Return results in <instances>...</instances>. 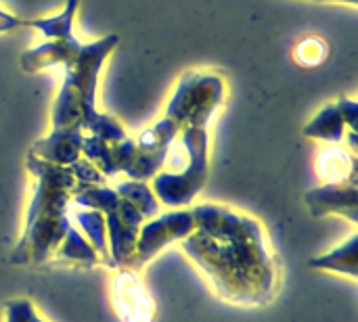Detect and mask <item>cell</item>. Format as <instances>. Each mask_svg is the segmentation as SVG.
Instances as JSON below:
<instances>
[{"instance_id": "20", "label": "cell", "mask_w": 358, "mask_h": 322, "mask_svg": "<svg viewBox=\"0 0 358 322\" xmlns=\"http://www.w3.org/2000/svg\"><path fill=\"white\" fill-rule=\"evenodd\" d=\"M82 157L88 159L103 176H115L120 174L113 161V153H111V145L99 136H84L82 140Z\"/></svg>"}, {"instance_id": "18", "label": "cell", "mask_w": 358, "mask_h": 322, "mask_svg": "<svg viewBox=\"0 0 358 322\" xmlns=\"http://www.w3.org/2000/svg\"><path fill=\"white\" fill-rule=\"evenodd\" d=\"M78 6H80V0H65V6L59 15L44 17V19H27V25L38 29L46 40L69 38L73 36V19H76Z\"/></svg>"}, {"instance_id": "29", "label": "cell", "mask_w": 358, "mask_h": 322, "mask_svg": "<svg viewBox=\"0 0 358 322\" xmlns=\"http://www.w3.org/2000/svg\"><path fill=\"white\" fill-rule=\"evenodd\" d=\"M40 322H42V321H40Z\"/></svg>"}, {"instance_id": "10", "label": "cell", "mask_w": 358, "mask_h": 322, "mask_svg": "<svg viewBox=\"0 0 358 322\" xmlns=\"http://www.w3.org/2000/svg\"><path fill=\"white\" fill-rule=\"evenodd\" d=\"M358 191L350 182H327L306 193V205L315 218L338 214L346 216L352 224L358 222Z\"/></svg>"}, {"instance_id": "26", "label": "cell", "mask_w": 358, "mask_h": 322, "mask_svg": "<svg viewBox=\"0 0 358 322\" xmlns=\"http://www.w3.org/2000/svg\"><path fill=\"white\" fill-rule=\"evenodd\" d=\"M338 109H340V113H342V117H344V124H346V128L350 130V132H358V103L357 101H352V98H340L338 103Z\"/></svg>"}, {"instance_id": "7", "label": "cell", "mask_w": 358, "mask_h": 322, "mask_svg": "<svg viewBox=\"0 0 358 322\" xmlns=\"http://www.w3.org/2000/svg\"><path fill=\"white\" fill-rule=\"evenodd\" d=\"M193 230H195V218L193 212L189 210L168 212L164 216L151 218V222L141 226L136 249H134V264L149 262L166 245L187 239Z\"/></svg>"}, {"instance_id": "23", "label": "cell", "mask_w": 358, "mask_h": 322, "mask_svg": "<svg viewBox=\"0 0 358 322\" xmlns=\"http://www.w3.org/2000/svg\"><path fill=\"white\" fill-rule=\"evenodd\" d=\"M69 170H71V174H73V178H76L78 184H103L105 182L103 174L88 159H84V157L76 159L69 166Z\"/></svg>"}, {"instance_id": "2", "label": "cell", "mask_w": 358, "mask_h": 322, "mask_svg": "<svg viewBox=\"0 0 358 322\" xmlns=\"http://www.w3.org/2000/svg\"><path fill=\"white\" fill-rule=\"evenodd\" d=\"M120 36L109 34L94 42L82 44L80 52L65 65V80L52 105V130L78 126L82 132L115 145L126 136L124 126L96 111V86L107 57L115 50Z\"/></svg>"}, {"instance_id": "14", "label": "cell", "mask_w": 358, "mask_h": 322, "mask_svg": "<svg viewBox=\"0 0 358 322\" xmlns=\"http://www.w3.org/2000/svg\"><path fill=\"white\" fill-rule=\"evenodd\" d=\"M310 268L315 270H331L338 275H348L350 279L358 277V235H350V239L346 243H342L340 247H336L334 251L321 256V258H313L308 262Z\"/></svg>"}, {"instance_id": "4", "label": "cell", "mask_w": 358, "mask_h": 322, "mask_svg": "<svg viewBox=\"0 0 358 322\" xmlns=\"http://www.w3.org/2000/svg\"><path fill=\"white\" fill-rule=\"evenodd\" d=\"M224 101V82L214 73L189 71L180 78L174 96L168 103L166 115L178 126H208L216 109Z\"/></svg>"}, {"instance_id": "12", "label": "cell", "mask_w": 358, "mask_h": 322, "mask_svg": "<svg viewBox=\"0 0 358 322\" xmlns=\"http://www.w3.org/2000/svg\"><path fill=\"white\" fill-rule=\"evenodd\" d=\"M84 42H80L76 36L69 38H55V40H46L36 48H29L25 52H21L19 61H21V69L27 73H38L42 69L48 67H65L82 48Z\"/></svg>"}, {"instance_id": "13", "label": "cell", "mask_w": 358, "mask_h": 322, "mask_svg": "<svg viewBox=\"0 0 358 322\" xmlns=\"http://www.w3.org/2000/svg\"><path fill=\"white\" fill-rule=\"evenodd\" d=\"M346 130L348 128L344 124V117H342L338 105L329 103L304 126V136L321 140V142L338 145V142L346 140Z\"/></svg>"}, {"instance_id": "25", "label": "cell", "mask_w": 358, "mask_h": 322, "mask_svg": "<svg viewBox=\"0 0 358 322\" xmlns=\"http://www.w3.org/2000/svg\"><path fill=\"white\" fill-rule=\"evenodd\" d=\"M6 322H40L31 302L13 300L6 304Z\"/></svg>"}, {"instance_id": "16", "label": "cell", "mask_w": 358, "mask_h": 322, "mask_svg": "<svg viewBox=\"0 0 358 322\" xmlns=\"http://www.w3.org/2000/svg\"><path fill=\"white\" fill-rule=\"evenodd\" d=\"M71 199L76 205L84 207V210H94L101 214H111L115 212V207L120 205V195L103 184H78L73 186Z\"/></svg>"}, {"instance_id": "24", "label": "cell", "mask_w": 358, "mask_h": 322, "mask_svg": "<svg viewBox=\"0 0 358 322\" xmlns=\"http://www.w3.org/2000/svg\"><path fill=\"white\" fill-rule=\"evenodd\" d=\"M111 153H113V161H115L117 172L126 174V170L132 166V161L136 157V142L130 138H124V140L111 145Z\"/></svg>"}, {"instance_id": "9", "label": "cell", "mask_w": 358, "mask_h": 322, "mask_svg": "<svg viewBox=\"0 0 358 322\" xmlns=\"http://www.w3.org/2000/svg\"><path fill=\"white\" fill-rule=\"evenodd\" d=\"M113 306L122 322H153L155 304L143 281L128 268H122L113 281Z\"/></svg>"}, {"instance_id": "3", "label": "cell", "mask_w": 358, "mask_h": 322, "mask_svg": "<svg viewBox=\"0 0 358 322\" xmlns=\"http://www.w3.org/2000/svg\"><path fill=\"white\" fill-rule=\"evenodd\" d=\"M176 140L182 149L180 161L174 170H162L151 178L157 201L168 207L189 205L208 180V126L185 124Z\"/></svg>"}, {"instance_id": "1", "label": "cell", "mask_w": 358, "mask_h": 322, "mask_svg": "<svg viewBox=\"0 0 358 322\" xmlns=\"http://www.w3.org/2000/svg\"><path fill=\"white\" fill-rule=\"evenodd\" d=\"M195 230L182 249L212 279L220 298L235 304H262L275 289V264L262 226L216 203L191 210Z\"/></svg>"}, {"instance_id": "8", "label": "cell", "mask_w": 358, "mask_h": 322, "mask_svg": "<svg viewBox=\"0 0 358 322\" xmlns=\"http://www.w3.org/2000/svg\"><path fill=\"white\" fill-rule=\"evenodd\" d=\"M143 222L145 218L141 216V212L124 199H120L115 212L105 216L109 233V256L113 260V266H134V249Z\"/></svg>"}, {"instance_id": "27", "label": "cell", "mask_w": 358, "mask_h": 322, "mask_svg": "<svg viewBox=\"0 0 358 322\" xmlns=\"http://www.w3.org/2000/svg\"><path fill=\"white\" fill-rule=\"evenodd\" d=\"M25 25H27V19H21V17L0 8V31H13V29L25 27Z\"/></svg>"}, {"instance_id": "11", "label": "cell", "mask_w": 358, "mask_h": 322, "mask_svg": "<svg viewBox=\"0 0 358 322\" xmlns=\"http://www.w3.org/2000/svg\"><path fill=\"white\" fill-rule=\"evenodd\" d=\"M82 140H84L82 128L78 126L61 128L36 140L29 153L55 166H71L76 159L82 157Z\"/></svg>"}, {"instance_id": "21", "label": "cell", "mask_w": 358, "mask_h": 322, "mask_svg": "<svg viewBox=\"0 0 358 322\" xmlns=\"http://www.w3.org/2000/svg\"><path fill=\"white\" fill-rule=\"evenodd\" d=\"M59 258L63 260H69V262H82V264H96L99 262V256L96 251L92 249V245L84 239V235L80 230H76L73 226L67 230L65 239L61 241L59 249L55 251Z\"/></svg>"}, {"instance_id": "6", "label": "cell", "mask_w": 358, "mask_h": 322, "mask_svg": "<svg viewBox=\"0 0 358 322\" xmlns=\"http://www.w3.org/2000/svg\"><path fill=\"white\" fill-rule=\"evenodd\" d=\"M69 228V216H40L31 220L29 224H25V233L10 256L13 264L44 262L59 249Z\"/></svg>"}, {"instance_id": "22", "label": "cell", "mask_w": 358, "mask_h": 322, "mask_svg": "<svg viewBox=\"0 0 358 322\" xmlns=\"http://www.w3.org/2000/svg\"><path fill=\"white\" fill-rule=\"evenodd\" d=\"M325 54H327V44L319 38H306L296 48V59L304 67L319 65L325 59Z\"/></svg>"}, {"instance_id": "5", "label": "cell", "mask_w": 358, "mask_h": 322, "mask_svg": "<svg viewBox=\"0 0 358 322\" xmlns=\"http://www.w3.org/2000/svg\"><path fill=\"white\" fill-rule=\"evenodd\" d=\"M27 170L34 174L38 186L31 197L25 224L40 216H67V201L76 186L69 166H55L29 153Z\"/></svg>"}, {"instance_id": "15", "label": "cell", "mask_w": 358, "mask_h": 322, "mask_svg": "<svg viewBox=\"0 0 358 322\" xmlns=\"http://www.w3.org/2000/svg\"><path fill=\"white\" fill-rule=\"evenodd\" d=\"M71 220L78 224V228L82 230L84 239L92 245V249L96 251V256L113 266V260L109 256V245H107V224H105V214L94 212V210H84V212H73Z\"/></svg>"}, {"instance_id": "19", "label": "cell", "mask_w": 358, "mask_h": 322, "mask_svg": "<svg viewBox=\"0 0 358 322\" xmlns=\"http://www.w3.org/2000/svg\"><path fill=\"white\" fill-rule=\"evenodd\" d=\"M115 193L120 195V199L128 201L132 207H136L141 212L143 218H155L159 216L162 203L157 201L153 189L147 182L141 180H126L122 184H117Z\"/></svg>"}, {"instance_id": "17", "label": "cell", "mask_w": 358, "mask_h": 322, "mask_svg": "<svg viewBox=\"0 0 358 322\" xmlns=\"http://www.w3.org/2000/svg\"><path fill=\"white\" fill-rule=\"evenodd\" d=\"M319 172L327 182L357 184V159L344 149H329L319 159Z\"/></svg>"}, {"instance_id": "28", "label": "cell", "mask_w": 358, "mask_h": 322, "mask_svg": "<svg viewBox=\"0 0 358 322\" xmlns=\"http://www.w3.org/2000/svg\"><path fill=\"white\" fill-rule=\"evenodd\" d=\"M315 2H342V4H350V6L358 4V0H315Z\"/></svg>"}]
</instances>
